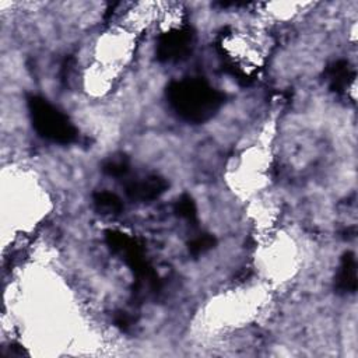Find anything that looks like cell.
Wrapping results in <instances>:
<instances>
[{"mask_svg":"<svg viewBox=\"0 0 358 358\" xmlns=\"http://www.w3.org/2000/svg\"><path fill=\"white\" fill-rule=\"evenodd\" d=\"M166 99L173 112L189 123L210 120L222 106L225 95L201 78H183L166 87Z\"/></svg>","mask_w":358,"mask_h":358,"instance_id":"6da1fadb","label":"cell"},{"mask_svg":"<svg viewBox=\"0 0 358 358\" xmlns=\"http://www.w3.org/2000/svg\"><path fill=\"white\" fill-rule=\"evenodd\" d=\"M31 122L36 133L50 141L69 144L77 138V130L66 115L38 95L27 98Z\"/></svg>","mask_w":358,"mask_h":358,"instance_id":"7a4b0ae2","label":"cell"},{"mask_svg":"<svg viewBox=\"0 0 358 358\" xmlns=\"http://www.w3.org/2000/svg\"><path fill=\"white\" fill-rule=\"evenodd\" d=\"M193 45L190 28L171 29L158 38L155 55L159 62H178L186 57Z\"/></svg>","mask_w":358,"mask_h":358,"instance_id":"3957f363","label":"cell"},{"mask_svg":"<svg viewBox=\"0 0 358 358\" xmlns=\"http://www.w3.org/2000/svg\"><path fill=\"white\" fill-rule=\"evenodd\" d=\"M168 187L165 179L159 176H147L133 179L126 183V194L136 201H150L159 197Z\"/></svg>","mask_w":358,"mask_h":358,"instance_id":"277c9868","label":"cell"},{"mask_svg":"<svg viewBox=\"0 0 358 358\" xmlns=\"http://www.w3.org/2000/svg\"><path fill=\"white\" fill-rule=\"evenodd\" d=\"M336 289L340 294H354L357 289V260L352 252H347L341 257L336 277Z\"/></svg>","mask_w":358,"mask_h":358,"instance_id":"5b68a950","label":"cell"},{"mask_svg":"<svg viewBox=\"0 0 358 358\" xmlns=\"http://www.w3.org/2000/svg\"><path fill=\"white\" fill-rule=\"evenodd\" d=\"M326 74L330 83V88L336 92L344 91L348 87L350 81L354 78V70L347 60H338L333 63L331 66H329Z\"/></svg>","mask_w":358,"mask_h":358,"instance_id":"8992f818","label":"cell"},{"mask_svg":"<svg viewBox=\"0 0 358 358\" xmlns=\"http://www.w3.org/2000/svg\"><path fill=\"white\" fill-rule=\"evenodd\" d=\"M95 208L102 214H119L123 208L122 200L110 192H98L94 194Z\"/></svg>","mask_w":358,"mask_h":358,"instance_id":"52a82bcc","label":"cell"},{"mask_svg":"<svg viewBox=\"0 0 358 358\" xmlns=\"http://www.w3.org/2000/svg\"><path fill=\"white\" fill-rule=\"evenodd\" d=\"M175 211L178 213L179 217H182L190 222H196V217H197L196 204L190 196H187V194L180 196L178 199V201L175 203Z\"/></svg>","mask_w":358,"mask_h":358,"instance_id":"ba28073f","label":"cell"},{"mask_svg":"<svg viewBox=\"0 0 358 358\" xmlns=\"http://www.w3.org/2000/svg\"><path fill=\"white\" fill-rule=\"evenodd\" d=\"M215 245V238L210 234H200L189 242V252L193 256H199L207 250H210Z\"/></svg>","mask_w":358,"mask_h":358,"instance_id":"9c48e42d","label":"cell"},{"mask_svg":"<svg viewBox=\"0 0 358 358\" xmlns=\"http://www.w3.org/2000/svg\"><path fill=\"white\" fill-rule=\"evenodd\" d=\"M102 171L105 173H108L109 176H115V178H120L123 175L127 173L129 171V164L123 157L119 158H109L103 162L102 165Z\"/></svg>","mask_w":358,"mask_h":358,"instance_id":"30bf717a","label":"cell"}]
</instances>
